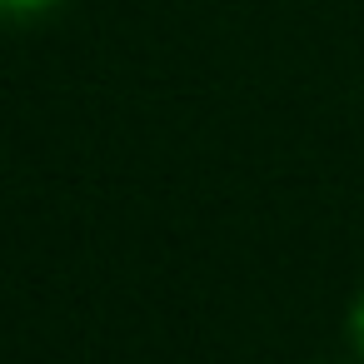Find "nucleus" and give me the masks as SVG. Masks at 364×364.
Masks as SVG:
<instances>
[{"label": "nucleus", "mask_w": 364, "mask_h": 364, "mask_svg": "<svg viewBox=\"0 0 364 364\" xmlns=\"http://www.w3.org/2000/svg\"><path fill=\"white\" fill-rule=\"evenodd\" d=\"M349 344H354V359L364 364V289H359L354 304H349Z\"/></svg>", "instance_id": "nucleus-2"}, {"label": "nucleus", "mask_w": 364, "mask_h": 364, "mask_svg": "<svg viewBox=\"0 0 364 364\" xmlns=\"http://www.w3.org/2000/svg\"><path fill=\"white\" fill-rule=\"evenodd\" d=\"M55 6H60V0H0V16H6V21H36V16H46Z\"/></svg>", "instance_id": "nucleus-1"}]
</instances>
